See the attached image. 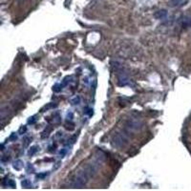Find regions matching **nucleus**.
I'll use <instances>...</instances> for the list:
<instances>
[{"instance_id":"nucleus-1","label":"nucleus","mask_w":191,"mask_h":191,"mask_svg":"<svg viewBox=\"0 0 191 191\" xmlns=\"http://www.w3.org/2000/svg\"><path fill=\"white\" fill-rule=\"evenodd\" d=\"M90 178H91V176L89 175L86 168H84L81 171H79L73 178V180L71 181L70 186L72 188H82V187H84L86 185V183H88Z\"/></svg>"},{"instance_id":"nucleus-2","label":"nucleus","mask_w":191,"mask_h":191,"mask_svg":"<svg viewBox=\"0 0 191 191\" xmlns=\"http://www.w3.org/2000/svg\"><path fill=\"white\" fill-rule=\"evenodd\" d=\"M128 137L124 133H116L112 138V144L117 148H122L128 143Z\"/></svg>"},{"instance_id":"nucleus-7","label":"nucleus","mask_w":191,"mask_h":191,"mask_svg":"<svg viewBox=\"0 0 191 191\" xmlns=\"http://www.w3.org/2000/svg\"><path fill=\"white\" fill-rule=\"evenodd\" d=\"M23 161L21 160H16L14 162V165H13V167L15 169V170H20V169H22V167H23Z\"/></svg>"},{"instance_id":"nucleus-22","label":"nucleus","mask_w":191,"mask_h":191,"mask_svg":"<svg viewBox=\"0 0 191 191\" xmlns=\"http://www.w3.org/2000/svg\"><path fill=\"white\" fill-rule=\"evenodd\" d=\"M60 165H61V163H60V162H58V163H57V165H56V166H54V167L53 168V170H57V169H58V168H59V167L60 166Z\"/></svg>"},{"instance_id":"nucleus-3","label":"nucleus","mask_w":191,"mask_h":191,"mask_svg":"<svg viewBox=\"0 0 191 191\" xmlns=\"http://www.w3.org/2000/svg\"><path fill=\"white\" fill-rule=\"evenodd\" d=\"M143 128V122L136 118L129 119L126 122V129L129 131H138Z\"/></svg>"},{"instance_id":"nucleus-5","label":"nucleus","mask_w":191,"mask_h":191,"mask_svg":"<svg viewBox=\"0 0 191 191\" xmlns=\"http://www.w3.org/2000/svg\"><path fill=\"white\" fill-rule=\"evenodd\" d=\"M187 0H170V6L173 8H180L185 5Z\"/></svg>"},{"instance_id":"nucleus-14","label":"nucleus","mask_w":191,"mask_h":191,"mask_svg":"<svg viewBox=\"0 0 191 191\" xmlns=\"http://www.w3.org/2000/svg\"><path fill=\"white\" fill-rule=\"evenodd\" d=\"M30 142H31V138H29V137H25L24 138V143H23V146H28V144L30 143Z\"/></svg>"},{"instance_id":"nucleus-20","label":"nucleus","mask_w":191,"mask_h":191,"mask_svg":"<svg viewBox=\"0 0 191 191\" xmlns=\"http://www.w3.org/2000/svg\"><path fill=\"white\" fill-rule=\"evenodd\" d=\"M73 117H74V115H73L72 112H69V113L67 114V119H68V120L72 121V120H73Z\"/></svg>"},{"instance_id":"nucleus-6","label":"nucleus","mask_w":191,"mask_h":191,"mask_svg":"<svg viewBox=\"0 0 191 191\" xmlns=\"http://www.w3.org/2000/svg\"><path fill=\"white\" fill-rule=\"evenodd\" d=\"M167 11L166 10H160V11H157L156 14H155V17L157 19H160V20H162V19H166L167 17Z\"/></svg>"},{"instance_id":"nucleus-17","label":"nucleus","mask_w":191,"mask_h":191,"mask_svg":"<svg viewBox=\"0 0 191 191\" xmlns=\"http://www.w3.org/2000/svg\"><path fill=\"white\" fill-rule=\"evenodd\" d=\"M9 140H10V141H16V140H17V135H16L15 133H13V134L10 136Z\"/></svg>"},{"instance_id":"nucleus-21","label":"nucleus","mask_w":191,"mask_h":191,"mask_svg":"<svg viewBox=\"0 0 191 191\" xmlns=\"http://www.w3.org/2000/svg\"><path fill=\"white\" fill-rule=\"evenodd\" d=\"M9 160H10L9 156H3V157L1 158V160H2L3 162H5V161H8Z\"/></svg>"},{"instance_id":"nucleus-11","label":"nucleus","mask_w":191,"mask_h":191,"mask_svg":"<svg viewBox=\"0 0 191 191\" xmlns=\"http://www.w3.org/2000/svg\"><path fill=\"white\" fill-rule=\"evenodd\" d=\"M62 85H61V83H56L54 84V86L53 87V92H56V93H59V92H60L61 90H62Z\"/></svg>"},{"instance_id":"nucleus-23","label":"nucleus","mask_w":191,"mask_h":191,"mask_svg":"<svg viewBox=\"0 0 191 191\" xmlns=\"http://www.w3.org/2000/svg\"><path fill=\"white\" fill-rule=\"evenodd\" d=\"M91 111H93V110H91V109H87V111H86L85 113L88 114L89 116H92V115H93V112H91Z\"/></svg>"},{"instance_id":"nucleus-4","label":"nucleus","mask_w":191,"mask_h":191,"mask_svg":"<svg viewBox=\"0 0 191 191\" xmlns=\"http://www.w3.org/2000/svg\"><path fill=\"white\" fill-rule=\"evenodd\" d=\"M178 23L180 27H182L183 29L186 30L191 28V15H183L179 18Z\"/></svg>"},{"instance_id":"nucleus-8","label":"nucleus","mask_w":191,"mask_h":191,"mask_svg":"<svg viewBox=\"0 0 191 191\" xmlns=\"http://www.w3.org/2000/svg\"><path fill=\"white\" fill-rule=\"evenodd\" d=\"M3 185L4 186H9V187H12V188H15L16 184L14 183V180H11V179H7L3 182Z\"/></svg>"},{"instance_id":"nucleus-9","label":"nucleus","mask_w":191,"mask_h":191,"mask_svg":"<svg viewBox=\"0 0 191 191\" xmlns=\"http://www.w3.org/2000/svg\"><path fill=\"white\" fill-rule=\"evenodd\" d=\"M38 150H39V147H38L37 145H34V146H32V147L29 149L28 155H29L30 157H33L34 155H36V153H37Z\"/></svg>"},{"instance_id":"nucleus-13","label":"nucleus","mask_w":191,"mask_h":191,"mask_svg":"<svg viewBox=\"0 0 191 191\" xmlns=\"http://www.w3.org/2000/svg\"><path fill=\"white\" fill-rule=\"evenodd\" d=\"M26 169H27V172H28V173H34V171H35V168H34V166L31 165V163H28V165H27Z\"/></svg>"},{"instance_id":"nucleus-19","label":"nucleus","mask_w":191,"mask_h":191,"mask_svg":"<svg viewBox=\"0 0 191 191\" xmlns=\"http://www.w3.org/2000/svg\"><path fill=\"white\" fill-rule=\"evenodd\" d=\"M36 121H37V119H36V116H34V117L30 118V120L28 121V123L29 124H34Z\"/></svg>"},{"instance_id":"nucleus-18","label":"nucleus","mask_w":191,"mask_h":191,"mask_svg":"<svg viewBox=\"0 0 191 191\" xmlns=\"http://www.w3.org/2000/svg\"><path fill=\"white\" fill-rule=\"evenodd\" d=\"M66 153H67V149H66V148H63V149H61V150L59 151V156H60L61 158H63V157L66 155Z\"/></svg>"},{"instance_id":"nucleus-10","label":"nucleus","mask_w":191,"mask_h":191,"mask_svg":"<svg viewBox=\"0 0 191 191\" xmlns=\"http://www.w3.org/2000/svg\"><path fill=\"white\" fill-rule=\"evenodd\" d=\"M21 185H22V187H24V188H31V187H32V183H31L30 180L25 179V180H23V181L21 182Z\"/></svg>"},{"instance_id":"nucleus-16","label":"nucleus","mask_w":191,"mask_h":191,"mask_svg":"<svg viewBox=\"0 0 191 191\" xmlns=\"http://www.w3.org/2000/svg\"><path fill=\"white\" fill-rule=\"evenodd\" d=\"M47 175H48V173H46V172H44V173H39V174L37 175V179H44V178L47 177Z\"/></svg>"},{"instance_id":"nucleus-15","label":"nucleus","mask_w":191,"mask_h":191,"mask_svg":"<svg viewBox=\"0 0 191 191\" xmlns=\"http://www.w3.org/2000/svg\"><path fill=\"white\" fill-rule=\"evenodd\" d=\"M26 131H27V126H22V127H20V128H19L18 133H19L20 135H23V134H25V133H26Z\"/></svg>"},{"instance_id":"nucleus-12","label":"nucleus","mask_w":191,"mask_h":191,"mask_svg":"<svg viewBox=\"0 0 191 191\" xmlns=\"http://www.w3.org/2000/svg\"><path fill=\"white\" fill-rule=\"evenodd\" d=\"M79 102H80V97H76L71 99V103L73 105H77V104H79Z\"/></svg>"}]
</instances>
